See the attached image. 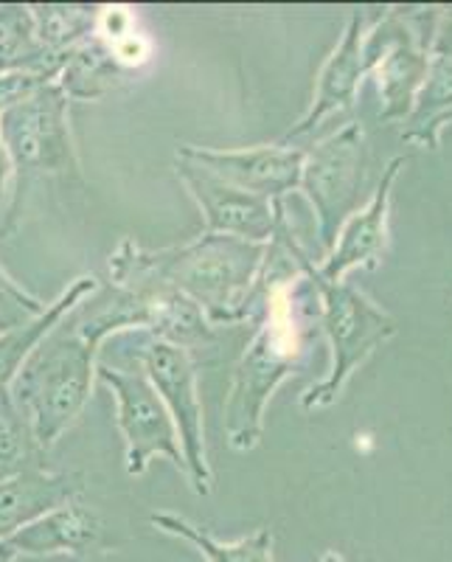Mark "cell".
Wrapping results in <instances>:
<instances>
[{"label": "cell", "mask_w": 452, "mask_h": 562, "mask_svg": "<svg viewBox=\"0 0 452 562\" xmlns=\"http://www.w3.org/2000/svg\"><path fill=\"white\" fill-rule=\"evenodd\" d=\"M127 329H144V307L135 295L118 290L113 304L90 315H82L79 304L18 371L9 391L29 419L39 453L52 450L82 416L97 383L99 346Z\"/></svg>", "instance_id": "1"}, {"label": "cell", "mask_w": 452, "mask_h": 562, "mask_svg": "<svg viewBox=\"0 0 452 562\" xmlns=\"http://www.w3.org/2000/svg\"><path fill=\"white\" fill-rule=\"evenodd\" d=\"M268 256L270 245L223 234H203L189 245L160 250L124 239L110 256V279L118 290L160 284L197 304L208 324H239L248 318L253 284Z\"/></svg>", "instance_id": "2"}, {"label": "cell", "mask_w": 452, "mask_h": 562, "mask_svg": "<svg viewBox=\"0 0 452 562\" xmlns=\"http://www.w3.org/2000/svg\"><path fill=\"white\" fill-rule=\"evenodd\" d=\"M306 351L295 290L290 279H279L268 293L264 324L234 366L228 396H225V436L230 448L248 453L264 434V408L270 396L298 369Z\"/></svg>", "instance_id": "3"}, {"label": "cell", "mask_w": 452, "mask_h": 562, "mask_svg": "<svg viewBox=\"0 0 452 562\" xmlns=\"http://www.w3.org/2000/svg\"><path fill=\"white\" fill-rule=\"evenodd\" d=\"M70 102L57 79L43 82L0 108V144L12 164V217L20 194L34 178L45 175H77L79 158L70 133Z\"/></svg>", "instance_id": "4"}, {"label": "cell", "mask_w": 452, "mask_h": 562, "mask_svg": "<svg viewBox=\"0 0 452 562\" xmlns=\"http://www.w3.org/2000/svg\"><path fill=\"white\" fill-rule=\"evenodd\" d=\"M309 268V265H306ZM309 276L318 284L320 299H324V326L331 344V371L324 383L313 385L304 394V408H326L340 396L343 385L354 374V369L369 358L376 346L394 335V321L357 293L343 281H320L315 279L313 268Z\"/></svg>", "instance_id": "5"}, {"label": "cell", "mask_w": 452, "mask_h": 562, "mask_svg": "<svg viewBox=\"0 0 452 562\" xmlns=\"http://www.w3.org/2000/svg\"><path fill=\"white\" fill-rule=\"evenodd\" d=\"M135 355H138L152 389L158 391L160 403L172 416L180 450H183L185 479H189L192 490L205 498L214 490V473H211L208 448H205V416L203 403H200L197 366H194L192 351L152 338Z\"/></svg>", "instance_id": "6"}, {"label": "cell", "mask_w": 452, "mask_h": 562, "mask_svg": "<svg viewBox=\"0 0 452 562\" xmlns=\"http://www.w3.org/2000/svg\"><path fill=\"white\" fill-rule=\"evenodd\" d=\"M97 380L108 385L115 396V408H118L115 422H118V430H122L124 445H127V450H124L127 473L138 479L149 470V461L158 459V456L169 459L180 473H185L174 422L166 405L160 403L158 391L152 389L147 374L99 363Z\"/></svg>", "instance_id": "7"}, {"label": "cell", "mask_w": 452, "mask_h": 562, "mask_svg": "<svg viewBox=\"0 0 452 562\" xmlns=\"http://www.w3.org/2000/svg\"><path fill=\"white\" fill-rule=\"evenodd\" d=\"M301 189L318 214L324 245H335L338 228L349 217L363 186V130L349 124L304 158Z\"/></svg>", "instance_id": "8"}, {"label": "cell", "mask_w": 452, "mask_h": 562, "mask_svg": "<svg viewBox=\"0 0 452 562\" xmlns=\"http://www.w3.org/2000/svg\"><path fill=\"white\" fill-rule=\"evenodd\" d=\"M174 172H178L180 183L189 189L197 209L203 211L205 234H223V237H236L256 245H268L270 239H275L281 220H284L279 203L245 192L183 155H174Z\"/></svg>", "instance_id": "9"}, {"label": "cell", "mask_w": 452, "mask_h": 562, "mask_svg": "<svg viewBox=\"0 0 452 562\" xmlns=\"http://www.w3.org/2000/svg\"><path fill=\"white\" fill-rule=\"evenodd\" d=\"M178 155L194 160L245 192H253L273 203L301 183V169H304L306 158V153L301 149L281 147V144H273V147L261 144V147L248 149H211L180 144Z\"/></svg>", "instance_id": "10"}, {"label": "cell", "mask_w": 452, "mask_h": 562, "mask_svg": "<svg viewBox=\"0 0 452 562\" xmlns=\"http://www.w3.org/2000/svg\"><path fill=\"white\" fill-rule=\"evenodd\" d=\"M79 492H82L79 475L48 473L39 464L3 479L0 481V543L48 512L77 501Z\"/></svg>", "instance_id": "11"}, {"label": "cell", "mask_w": 452, "mask_h": 562, "mask_svg": "<svg viewBox=\"0 0 452 562\" xmlns=\"http://www.w3.org/2000/svg\"><path fill=\"white\" fill-rule=\"evenodd\" d=\"M18 557H88L102 546V520L79 501L48 512L7 540Z\"/></svg>", "instance_id": "12"}, {"label": "cell", "mask_w": 452, "mask_h": 562, "mask_svg": "<svg viewBox=\"0 0 452 562\" xmlns=\"http://www.w3.org/2000/svg\"><path fill=\"white\" fill-rule=\"evenodd\" d=\"M402 160H394L385 172L383 186L376 189L374 200L363 214H354L349 223L340 231V239L335 243V250L324 262V268L313 270L315 279L320 281H340L351 268L360 265H376L385 245V220H388V198L391 183H394L396 172H399Z\"/></svg>", "instance_id": "13"}, {"label": "cell", "mask_w": 452, "mask_h": 562, "mask_svg": "<svg viewBox=\"0 0 452 562\" xmlns=\"http://www.w3.org/2000/svg\"><path fill=\"white\" fill-rule=\"evenodd\" d=\"M360 34H363V18L354 14L343 34V43L335 48V54L329 57V63L324 65L318 79V90H315L313 108L306 110V115L290 130V138H298V135L309 133V130L318 127L326 115H331L335 110L346 108V104L354 102L357 85L363 77V48H360Z\"/></svg>", "instance_id": "14"}, {"label": "cell", "mask_w": 452, "mask_h": 562, "mask_svg": "<svg viewBox=\"0 0 452 562\" xmlns=\"http://www.w3.org/2000/svg\"><path fill=\"white\" fill-rule=\"evenodd\" d=\"M97 290V276H79L77 281H70L68 288H65L52 304H45V310L37 318L18 326L12 333L0 335V391L12 389L18 371L23 369V363H26L29 358H32V351L54 333V326L63 324V321L68 318L79 304H84Z\"/></svg>", "instance_id": "15"}, {"label": "cell", "mask_w": 452, "mask_h": 562, "mask_svg": "<svg viewBox=\"0 0 452 562\" xmlns=\"http://www.w3.org/2000/svg\"><path fill=\"white\" fill-rule=\"evenodd\" d=\"M129 82V70L115 63L113 48L102 37L90 34L63 57L57 85L77 102H99Z\"/></svg>", "instance_id": "16"}, {"label": "cell", "mask_w": 452, "mask_h": 562, "mask_svg": "<svg viewBox=\"0 0 452 562\" xmlns=\"http://www.w3.org/2000/svg\"><path fill=\"white\" fill-rule=\"evenodd\" d=\"M149 524L160 535L178 537V540L189 543L208 562H273V535H270V529H256L253 535L242 537V540L223 543V540L211 537L208 531L194 526L192 520L180 518L174 512H155Z\"/></svg>", "instance_id": "17"}, {"label": "cell", "mask_w": 452, "mask_h": 562, "mask_svg": "<svg viewBox=\"0 0 452 562\" xmlns=\"http://www.w3.org/2000/svg\"><path fill=\"white\" fill-rule=\"evenodd\" d=\"M63 59L52 57L37 40L32 9L20 3L0 7V77L34 70L48 79H57Z\"/></svg>", "instance_id": "18"}, {"label": "cell", "mask_w": 452, "mask_h": 562, "mask_svg": "<svg viewBox=\"0 0 452 562\" xmlns=\"http://www.w3.org/2000/svg\"><path fill=\"white\" fill-rule=\"evenodd\" d=\"M37 29V40L52 57L65 54L97 32V9L90 7H29Z\"/></svg>", "instance_id": "19"}, {"label": "cell", "mask_w": 452, "mask_h": 562, "mask_svg": "<svg viewBox=\"0 0 452 562\" xmlns=\"http://www.w3.org/2000/svg\"><path fill=\"white\" fill-rule=\"evenodd\" d=\"M37 456L29 419L14 403L12 391H0V481L37 467Z\"/></svg>", "instance_id": "20"}, {"label": "cell", "mask_w": 452, "mask_h": 562, "mask_svg": "<svg viewBox=\"0 0 452 562\" xmlns=\"http://www.w3.org/2000/svg\"><path fill=\"white\" fill-rule=\"evenodd\" d=\"M45 310V301L23 290L7 270L0 268V335L29 324Z\"/></svg>", "instance_id": "21"}, {"label": "cell", "mask_w": 452, "mask_h": 562, "mask_svg": "<svg viewBox=\"0 0 452 562\" xmlns=\"http://www.w3.org/2000/svg\"><path fill=\"white\" fill-rule=\"evenodd\" d=\"M9 186H12V164H9L7 149H3V144H0V203L7 200Z\"/></svg>", "instance_id": "22"}, {"label": "cell", "mask_w": 452, "mask_h": 562, "mask_svg": "<svg viewBox=\"0 0 452 562\" xmlns=\"http://www.w3.org/2000/svg\"><path fill=\"white\" fill-rule=\"evenodd\" d=\"M14 560H18V551L3 540V543H0V562H14Z\"/></svg>", "instance_id": "23"}, {"label": "cell", "mask_w": 452, "mask_h": 562, "mask_svg": "<svg viewBox=\"0 0 452 562\" xmlns=\"http://www.w3.org/2000/svg\"><path fill=\"white\" fill-rule=\"evenodd\" d=\"M320 562H343V560H340V557L335 554V551H329V554H324V560H320Z\"/></svg>", "instance_id": "24"}]
</instances>
